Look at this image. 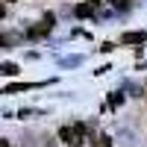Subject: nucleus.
<instances>
[{
    "label": "nucleus",
    "mask_w": 147,
    "mask_h": 147,
    "mask_svg": "<svg viewBox=\"0 0 147 147\" xmlns=\"http://www.w3.org/2000/svg\"><path fill=\"white\" fill-rule=\"evenodd\" d=\"M121 41L124 44H141V41H147V32H124Z\"/></svg>",
    "instance_id": "obj_1"
},
{
    "label": "nucleus",
    "mask_w": 147,
    "mask_h": 147,
    "mask_svg": "<svg viewBox=\"0 0 147 147\" xmlns=\"http://www.w3.org/2000/svg\"><path fill=\"white\" fill-rule=\"evenodd\" d=\"M0 77H18V65L15 62H3L0 65Z\"/></svg>",
    "instance_id": "obj_2"
},
{
    "label": "nucleus",
    "mask_w": 147,
    "mask_h": 147,
    "mask_svg": "<svg viewBox=\"0 0 147 147\" xmlns=\"http://www.w3.org/2000/svg\"><path fill=\"white\" fill-rule=\"evenodd\" d=\"M77 15H80V18H88V15H91V6L80 3V6H77Z\"/></svg>",
    "instance_id": "obj_3"
},
{
    "label": "nucleus",
    "mask_w": 147,
    "mask_h": 147,
    "mask_svg": "<svg viewBox=\"0 0 147 147\" xmlns=\"http://www.w3.org/2000/svg\"><path fill=\"white\" fill-rule=\"evenodd\" d=\"M97 147H112V138L109 136H97Z\"/></svg>",
    "instance_id": "obj_4"
},
{
    "label": "nucleus",
    "mask_w": 147,
    "mask_h": 147,
    "mask_svg": "<svg viewBox=\"0 0 147 147\" xmlns=\"http://www.w3.org/2000/svg\"><path fill=\"white\" fill-rule=\"evenodd\" d=\"M112 3H115L118 9H127V0H112Z\"/></svg>",
    "instance_id": "obj_5"
},
{
    "label": "nucleus",
    "mask_w": 147,
    "mask_h": 147,
    "mask_svg": "<svg viewBox=\"0 0 147 147\" xmlns=\"http://www.w3.org/2000/svg\"><path fill=\"white\" fill-rule=\"evenodd\" d=\"M97 3H100V0H85V6H97Z\"/></svg>",
    "instance_id": "obj_6"
},
{
    "label": "nucleus",
    "mask_w": 147,
    "mask_h": 147,
    "mask_svg": "<svg viewBox=\"0 0 147 147\" xmlns=\"http://www.w3.org/2000/svg\"><path fill=\"white\" fill-rule=\"evenodd\" d=\"M3 15H6V6H3V3H0V18H3Z\"/></svg>",
    "instance_id": "obj_7"
},
{
    "label": "nucleus",
    "mask_w": 147,
    "mask_h": 147,
    "mask_svg": "<svg viewBox=\"0 0 147 147\" xmlns=\"http://www.w3.org/2000/svg\"><path fill=\"white\" fill-rule=\"evenodd\" d=\"M0 147H9V141H6V138H3V141H0Z\"/></svg>",
    "instance_id": "obj_8"
}]
</instances>
